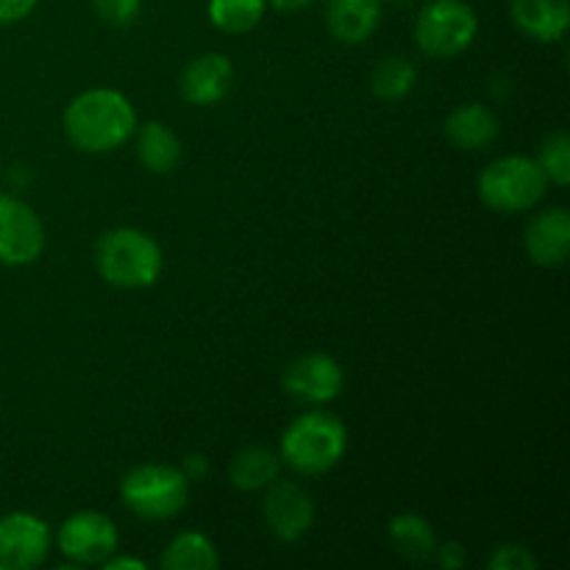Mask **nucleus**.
Listing matches in <instances>:
<instances>
[{"label":"nucleus","instance_id":"nucleus-1","mask_svg":"<svg viewBox=\"0 0 570 570\" xmlns=\"http://www.w3.org/2000/svg\"><path fill=\"white\" fill-rule=\"evenodd\" d=\"M65 134L83 154H109L137 131V111L117 89H87L65 109Z\"/></svg>","mask_w":570,"mask_h":570},{"label":"nucleus","instance_id":"nucleus-2","mask_svg":"<svg viewBox=\"0 0 570 570\" xmlns=\"http://www.w3.org/2000/svg\"><path fill=\"white\" fill-rule=\"evenodd\" d=\"M95 267L117 289L154 287L161 276V248L139 228H115L95 245Z\"/></svg>","mask_w":570,"mask_h":570},{"label":"nucleus","instance_id":"nucleus-3","mask_svg":"<svg viewBox=\"0 0 570 570\" xmlns=\"http://www.w3.org/2000/svg\"><path fill=\"white\" fill-rule=\"evenodd\" d=\"M348 449V429L337 415L306 412L282 434V456L304 476H321L343 460Z\"/></svg>","mask_w":570,"mask_h":570},{"label":"nucleus","instance_id":"nucleus-4","mask_svg":"<svg viewBox=\"0 0 570 570\" xmlns=\"http://www.w3.org/2000/svg\"><path fill=\"white\" fill-rule=\"evenodd\" d=\"M120 499L145 521H170L187 510L189 479L173 465H137L120 479Z\"/></svg>","mask_w":570,"mask_h":570},{"label":"nucleus","instance_id":"nucleus-5","mask_svg":"<svg viewBox=\"0 0 570 570\" xmlns=\"http://www.w3.org/2000/svg\"><path fill=\"white\" fill-rule=\"evenodd\" d=\"M549 189L543 167L529 156H504L490 161L479 176V195L501 215L534 209Z\"/></svg>","mask_w":570,"mask_h":570},{"label":"nucleus","instance_id":"nucleus-6","mask_svg":"<svg viewBox=\"0 0 570 570\" xmlns=\"http://www.w3.org/2000/svg\"><path fill=\"white\" fill-rule=\"evenodd\" d=\"M479 17L465 0H432L415 20V42L432 59H451L473 45Z\"/></svg>","mask_w":570,"mask_h":570},{"label":"nucleus","instance_id":"nucleus-7","mask_svg":"<svg viewBox=\"0 0 570 570\" xmlns=\"http://www.w3.org/2000/svg\"><path fill=\"white\" fill-rule=\"evenodd\" d=\"M42 250L45 226L37 212L14 195H0V265H33Z\"/></svg>","mask_w":570,"mask_h":570},{"label":"nucleus","instance_id":"nucleus-8","mask_svg":"<svg viewBox=\"0 0 570 570\" xmlns=\"http://www.w3.org/2000/svg\"><path fill=\"white\" fill-rule=\"evenodd\" d=\"M59 551L76 566H100L117 551V527L95 510L76 512L59 529Z\"/></svg>","mask_w":570,"mask_h":570},{"label":"nucleus","instance_id":"nucleus-9","mask_svg":"<svg viewBox=\"0 0 570 570\" xmlns=\"http://www.w3.org/2000/svg\"><path fill=\"white\" fill-rule=\"evenodd\" d=\"M50 551V529L31 512L0 518V570H31Z\"/></svg>","mask_w":570,"mask_h":570},{"label":"nucleus","instance_id":"nucleus-10","mask_svg":"<svg viewBox=\"0 0 570 570\" xmlns=\"http://www.w3.org/2000/svg\"><path fill=\"white\" fill-rule=\"evenodd\" d=\"M284 390L293 395L295 401H306V404H328L343 390L345 376L343 367L334 356L328 354H304L287 365L282 376Z\"/></svg>","mask_w":570,"mask_h":570},{"label":"nucleus","instance_id":"nucleus-11","mask_svg":"<svg viewBox=\"0 0 570 570\" xmlns=\"http://www.w3.org/2000/svg\"><path fill=\"white\" fill-rule=\"evenodd\" d=\"M265 521L267 529L276 534L282 543L304 538L315 521V507H312L309 493L295 482H273L265 495Z\"/></svg>","mask_w":570,"mask_h":570},{"label":"nucleus","instance_id":"nucleus-12","mask_svg":"<svg viewBox=\"0 0 570 570\" xmlns=\"http://www.w3.org/2000/svg\"><path fill=\"white\" fill-rule=\"evenodd\" d=\"M523 245L534 265L540 267H560L566 265L570 254V215L562 206H551V209L540 212L532 217L527 234H523Z\"/></svg>","mask_w":570,"mask_h":570},{"label":"nucleus","instance_id":"nucleus-13","mask_svg":"<svg viewBox=\"0 0 570 570\" xmlns=\"http://www.w3.org/2000/svg\"><path fill=\"white\" fill-rule=\"evenodd\" d=\"M234 81V67L223 53H200L184 67L181 95L193 106H215L228 95Z\"/></svg>","mask_w":570,"mask_h":570},{"label":"nucleus","instance_id":"nucleus-14","mask_svg":"<svg viewBox=\"0 0 570 570\" xmlns=\"http://www.w3.org/2000/svg\"><path fill=\"white\" fill-rule=\"evenodd\" d=\"M382 22V0H328L326 26L343 45H362Z\"/></svg>","mask_w":570,"mask_h":570},{"label":"nucleus","instance_id":"nucleus-15","mask_svg":"<svg viewBox=\"0 0 570 570\" xmlns=\"http://www.w3.org/2000/svg\"><path fill=\"white\" fill-rule=\"evenodd\" d=\"M512 20L534 42H560L568 31V0H512Z\"/></svg>","mask_w":570,"mask_h":570},{"label":"nucleus","instance_id":"nucleus-16","mask_svg":"<svg viewBox=\"0 0 570 570\" xmlns=\"http://www.w3.org/2000/svg\"><path fill=\"white\" fill-rule=\"evenodd\" d=\"M499 117L482 104L456 106L445 117V137L462 150H482L499 139Z\"/></svg>","mask_w":570,"mask_h":570},{"label":"nucleus","instance_id":"nucleus-17","mask_svg":"<svg viewBox=\"0 0 570 570\" xmlns=\"http://www.w3.org/2000/svg\"><path fill=\"white\" fill-rule=\"evenodd\" d=\"M137 156L145 170L156 173V176H167L181 161V139L165 122L150 120L139 126L137 131Z\"/></svg>","mask_w":570,"mask_h":570},{"label":"nucleus","instance_id":"nucleus-18","mask_svg":"<svg viewBox=\"0 0 570 570\" xmlns=\"http://www.w3.org/2000/svg\"><path fill=\"white\" fill-rule=\"evenodd\" d=\"M278 465L282 462H278V456L271 449H265V445H248V449H243L232 460L228 476H232V484L237 490L256 493V490H265L276 482Z\"/></svg>","mask_w":570,"mask_h":570},{"label":"nucleus","instance_id":"nucleus-19","mask_svg":"<svg viewBox=\"0 0 570 570\" xmlns=\"http://www.w3.org/2000/svg\"><path fill=\"white\" fill-rule=\"evenodd\" d=\"M390 540H393L395 551L412 562L432 560L434 551H438V538H434L432 523L421 515H412V512L395 515L390 521Z\"/></svg>","mask_w":570,"mask_h":570},{"label":"nucleus","instance_id":"nucleus-20","mask_svg":"<svg viewBox=\"0 0 570 570\" xmlns=\"http://www.w3.org/2000/svg\"><path fill=\"white\" fill-rule=\"evenodd\" d=\"M217 551L206 534L184 532L161 554L165 570H212L217 568Z\"/></svg>","mask_w":570,"mask_h":570},{"label":"nucleus","instance_id":"nucleus-21","mask_svg":"<svg viewBox=\"0 0 570 570\" xmlns=\"http://www.w3.org/2000/svg\"><path fill=\"white\" fill-rule=\"evenodd\" d=\"M417 81V67L404 56H384L371 76L373 92L382 100H401L412 92Z\"/></svg>","mask_w":570,"mask_h":570},{"label":"nucleus","instance_id":"nucleus-22","mask_svg":"<svg viewBox=\"0 0 570 570\" xmlns=\"http://www.w3.org/2000/svg\"><path fill=\"white\" fill-rule=\"evenodd\" d=\"M267 0H209L212 26L226 33H248L265 17Z\"/></svg>","mask_w":570,"mask_h":570},{"label":"nucleus","instance_id":"nucleus-23","mask_svg":"<svg viewBox=\"0 0 570 570\" xmlns=\"http://www.w3.org/2000/svg\"><path fill=\"white\" fill-rule=\"evenodd\" d=\"M538 165L543 167V173L549 181H554L557 187H568L570 184V139H568V134H551V137L540 145Z\"/></svg>","mask_w":570,"mask_h":570},{"label":"nucleus","instance_id":"nucleus-24","mask_svg":"<svg viewBox=\"0 0 570 570\" xmlns=\"http://www.w3.org/2000/svg\"><path fill=\"white\" fill-rule=\"evenodd\" d=\"M92 9L106 26H131L137 20L139 9H142V0H92Z\"/></svg>","mask_w":570,"mask_h":570},{"label":"nucleus","instance_id":"nucleus-25","mask_svg":"<svg viewBox=\"0 0 570 570\" xmlns=\"http://www.w3.org/2000/svg\"><path fill=\"white\" fill-rule=\"evenodd\" d=\"M488 568L490 570H534L538 568V560H534L532 551H529L527 546L501 543V546H495Z\"/></svg>","mask_w":570,"mask_h":570},{"label":"nucleus","instance_id":"nucleus-26","mask_svg":"<svg viewBox=\"0 0 570 570\" xmlns=\"http://www.w3.org/2000/svg\"><path fill=\"white\" fill-rule=\"evenodd\" d=\"M39 0H0V26H11L20 22L37 9Z\"/></svg>","mask_w":570,"mask_h":570},{"label":"nucleus","instance_id":"nucleus-27","mask_svg":"<svg viewBox=\"0 0 570 570\" xmlns=\"http://www.w3.org/2000/svg\"><path fill=\"white\" fill-rule=\"evenodd\" d=\"M434 557H438V562L443 566L445 570H456L465 566V549H462L460 543H445V546H438V551H434Z\"/></svg>","mask_w":570,"mask_h":570},{"label":"nucleus","instance_id":"nucleus-28","mask_svg":"<svg viewBox=\"0 0 570 570\" xmlns=\"http://www.w3.org/2000/svg\"><path fill=\"white\" fill-rule=\"evenodd\" d=\"M106 570H145L142 560H131V557H109L100 562Z\"/></svg>","mask_w":570,"mask_h":570},{"label":"nucleus","instance_id":"nucleus-29","mask_svg":"<svg viewBox=\"0 0 570 570\" xmlns=\"http://www.w3.org/2000/svg\"><path fill=\"white\" fill-rule=\"evenodd\" d=\"M206 473V460L200 454H189L187 462H184V476L189 479V482H195V479H200Z\"/></svg>","mask_w":570,"mask_h":570},{"label":"nucleus","instance_id":"nucleus-30","mask_svg":"<svg viewBox=\"0 0 570 570\" xmlns=\"http://www.w3.org/2000/svg\"><path fill=\"white\" fill-rule=\"evenodd\" d=\"M271 3L282 11H298V9H306L309 3H315V0H271Z\"/></svg>","mask_w":570,"mask_h":570},{"label":"nucleus","instance_id":"nucleus-31","mask_svg":"<svg viewBox=\"0 0 570 570\" xmlns=\"http://www.w3.org/2000/svg\"><path fill=\"white\" fill-rule=\"evenodd\" d=\"M395 3H401V6H404V3H412V0H395Z\"/></svg>","mask_w":570,"mask_h":570}]
</instances>
